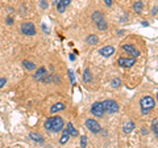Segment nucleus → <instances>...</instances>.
Returning <instances> with one entry per match:
<instances>
[{"label":"nucleus","instance_id":"1","mask_svg":"<svg viewBox=\"0 0 158 148\" xmlns=\"http://www.w3.org/2000/svg\"><path fill=\"white\" fill-rule=\"evenodd\" d=\"M154 100L153 97H149V96H146V97H144L141 100V110L144 114H148L150 110L154 107Z\"/></svg>","mask_w":158,"mask_h":148},{"label":"nucleus","instance_id":"2","mask_svg":"<svg viewBox=\"0 0 158 148\" xmlns=\"http://www.w3.org/2000/svg\"><path fill=\"white\" fill-rule=\"evenodd\" d=\"M103 107H104L105 113H109V114H113V113H116V111L118 110L117 102L113 101V100H105V101L103 102Z\"/></svg>","mask_w":158,"mask_h":148},{"label":"nucleus","instance_id":"3","mask_svg":"<svg viewBox=\"0 0 158 148\" xmlns=\"http://www.w3.org/2000/svg\"><path fill=\"white\" fill-rule=\"evenodd\" d=\"M86 127L91 131V133H94V134L100 133V130H101L100 125H99L98 121H95V119H87V121H86Z\"/></svg>","mask_w":158,"mask_h":148},{"label":"nucleus","instance_id":"4","mask_svg":"<svg viewBox=\"0 0 158 148\" xmlns=\"http://www.w3.org/2000/svg\"><path fill=\"white\" fill-rule=\"evenodd\" d=\"M91 111L95 117H103L104 114V107H103V102H94L92 106H91Z\"/></svg>","mask_w":158,"mask_h":148},{"label":"nucleus","instance_id":"5","mask_svg":"<svg viewBox=\"0 0 158 148\" xmlns=\"http://www.w3.org/2000/svg\"><path fill=\"white\" fill-rule=\"evenodd\" d=\"M21 31L25 35H34L36 34V28L32 22H24L21 25Z\"/></svg>","mask_w":158,"mask_h":148},{"label":"nucleus","instance_id":"6","mask_svg":"<svg viewBox=\"0 0 158 148\" xmlns=\"http://www.w3.org/2000/svg\"><path fill=\"white\" fill-rule=\"evenodd\" d=\"M63 129V119L61 117H53V123H51V131L58 133Z\"/></svg>","mask_w":158,"mask_h":148},{"label":"nucleus","instance_id":"7","mask_svg":"<svg viewBox=\"0 0 158 148\" xmlns=\"http://www.w3.org/2000/svg\"><path fill=\"white\" fill-rule=\"evenodd\" d=\"M118 66L120 67H125V68H129V67H133L134 63H136V59L134 58H118Z\"/></svg>","mask_w":158,"mask_h":148},{"label":"nucleus","instance_id":"8","mask_svg":"<svg viewBox=\"0 0 158 148\" xmlns=\"http://www.w3.org/2000/svg\"><path fill=\"white\" fill-rule=\"evenodd\" d=\"M99 53H100L101 57L109 58V57H112V55L115 54V47L113 46H105V47H103V49H100Z\"/></svg>","mask_w":158,"mask_h":148},{"label":"nucleus","instance_id":"9","mask_svg":"<svg viewBox=\"0 0 158 148\" xmlns=\"http://www.w3.org/2000/svg\"><path fill=\"white\" fill-rule=\"evenodd\" d=\"M122 50L128 51L130 55H133V58H138V57H140V51H138L136 47H133L132 45H124V46H122Z\"/></svg>","mask_w":158,"mask_h":148},{"label":"nucleus","instance_id":"10","mask_svg":"<svg viewBox=\"0 0 158 148\" xmlns=\"http://www.w3.org/2000/svg\"><path fill=\"white\" fill-rule=\"evenodd\" d=\"M70 3H71V0H62L61 3L57 4V11L59 13H63V12L66 11V8L70 5Z\"/></svg>","mask_w":158,"mask_h":148},{"label":"nucleus","instance_id":"11","mask_svg":"<svg viewBox=\"0 0 158 148\" xmlns=\"http://www.w3.org/2000/svg\"><path fill=\"white\" fill-rule=\"evenodd\" d=\"M133 130H134V123H133L132 121L126 122V123H125V126L122 127V131H124L125 134H129V133H132Z\"/></svg>","mask_w":158,"mask_h":148},{"label":"nucleus","instance_id":"12","mask_svg":"<svg viewBox=\"0 0 158 148\" xmlns=\"http://www.w3.org/2000/svg\"><path fill=\"white\" fill-rule=\"evenodd\" d=\"M65 109V104H62V102H58V104H55V105H53L51 106V109H50V111L51 113H57V111H61V110H63Z\"/></svg>","mask_w":158,"mask_h":148},{"label":"nucleus","instance_id":"13","mask_svg":"<svg viewBox=\"0 0 158 148\" xmlns=\"http://www.w3.org/2000/svg\"><path fill=\"white\" fill-rule=\"evenodd\" d=\"M47 74H46V68L45 67H41V68H38V71H37V74L34 75V79H37V80H41L43 76H46Z\"/></svg>","mask_w":158,"mask_h":148},{"label":"nucleus","instance_id":"14","mask_svg":"<svg viewBox=\"0 0 158 148\" xmlns=\"http://www.w3.org/2000/svg\"><path fill=\"white\" fill-rule=\"evenodd\" d=\"M69 138H70V133H69V130H63V134H62V136L61 139H59V143L61 144H65V143H67V140H69Z\"/></svg>","mask_w":158,"mask_h":148},{"label":"nucleus","instance_id":"15","mask_svg":"<svg viewBox=\"0 0 158 148\" xmlns=\"http://www.w3.org/2000/svg\"><path fill=\"white\" fill-rule=\"evenodd\" d=\"M67 130H69V133H70V136H78L79 135L78 130L73 126V123H69V125H67Z\"/></svg>","mask_w":158,"mask_h":148},{"label":"nucleus","instance_id":"16","mask_svg":"<svg viewBox=\"0 0 158 148\" xmlns=\"http://www.w3.org/2000/svg\"><path fill=\"white\" fill-rule=\"evenodd\" d=\"M86 42H87V43H91V45H96V43L99 42V38H98V35L91 34V35H88V37H87Z\"/></svg>","mask_w":158,"mask_h":148},{"label":"nucleus","instance_id":"17","mask_svg":"<svg viewBox=\"0 0 158 148\" xmlns=\"http://www.w3.org/2000/svg\"><path fill=\"white\" fill-rule=\"evenodd\" d=\"M92 20H94L95 22H99V21H101V20H104V16H103L101 12L96 11V12H95V13L92 15Z\"/></svg>","mask_w":158,"mask_h":148},{"label":"nucleus","instance_id":"18","mask_svg":"<svg viewBox=\"0 0 158 148\" xmlns=\"http://www.w3.org/2000/svg\"><path fill=\"white\" fill-rule=\"evenodd\" d=\"M83 80H84V83H90L91 80H92V75H91V71L90 70H86L84 74H83Z\"/></svg>","mask_w":158,"mask_h":148},{"label":"nucleus","instance_id":"19","mask_svg":"<svg viewBox=\"0 0 158 148\" xmlns=\"http://www.w3.org/2000/svg\"><path fill=\"white\" fill-rule=\"evenodd\" d=\"M22 64H24V67H25L26 70H29V71L36 70V64H34V63H32V62H29V61H24Z\"/></svg>","mask_w":158,"mask_h":148},{"label":"nucleus","instance_id":"20","mask_svg":"<svg viewBox=\"0 0 158 148\" xmlns=\"http://www.w3.org/2000/svg\"><path fill=\"white\" fill-rule=\"evenodd\" d=\"M133 8H134V11H136L137 13H140V12L144 9V4H142V2H136V3H134V5H133Z\"/></svg>","mask_w":158,"mask_h":148},{"label":"nucleus","instance_id":"21","mask_svg":"<svg viewBox=\"0 0 158 148\" xmlns=\"http://www.w3.org/2000/svg\"><path fill=\"white\" fill-rule=\"evenodd\" d=\"M30 138L33 139V140L38 142V143H43V138L41 136V135H38V134H34V133H32V134H30Z\"/></svg>","mask_w":158,"mask_h":148},{"label":"nucleus","instance_id":"22","mask_svg":"<svg viewBox=\"0 0 158 148\" xmlns=\"http://www.w3.org/2000/svg\"><path fill=\"white\" fill-rule=\"evenodd\" d=\"M51 123H53V117H50V118L46 119V122H45V129L46 130L51 131Z\"/></svg>","mask_w":158,"mask_h":148},{"label":"nucleus","instance_id":"23","mask_svg":"<svg viewBox=\"0 0 158 148\" xmlns=\"http://www.w3.org/2000/svg\"><path fill=\"white\" fill-rule=\"evenodd\" d=\"M96 25H98V28H99L100 30H105V29H107V22L104 21V20H101V21L96 22Z\"/></svg>","mask_w":158,"mask_h":148},{"label":"nucleus","instance_id":"24","mask_svg":"<svg viewBox=\"0 0 158 148\" xmlns=\"http://www.w3.org/2000/svg\"><path fill=\"white\" fill-rule=\"evenodd\" d=\"M81 146H82V148L87 147V136H84V135L81 136Z\"/></svg>","mask_w":158,"mask_h":148},{"label":"nucleus","instance_id":"25","mask_svg":"<svg viewBox=\"0 0 158 148\" xmlns=\"http://www.w3.org/2000/svg\"><path fill=\"white\" fill-rule=\"evenodd\" d=\"M111 84H112V87H113V88H117V87L121 84V80H120V79H113V80H112V83H111Z\"/></svg>","mask_w":158,"mask_h":148},{"label":"nucleus","instance_id":"26","mask_svg":"<svg viewBox=\"0 0 158 148\" xmlns=\"http://www.w3.org/2000/svg\"><path fill=\"white\" fill-rule=\"evenodd\" d=\"M152 129H153V131H154V134H156L157 136H158V125H157V121H154V122H153Z\"/></svg>","mask_w":158,"mask_h":148},{"label":"nucleus","instance_id":"27","mask_svg":"<svg viewBox=\"0 0 158 148\" xmlns=\"http://www.w3.org/2000/svg\"><path fill=\"white\" fill-rule=\"evenodd\" d=\"M5 83H7V79L5 77H0V89L5 85Z\"/></svg>","mask_w":158,"mask_h":148},{"label":"nucleus","instance_id":"28","mask_svg":"<svg viewBox=\"0 0 158 148\" xmlns=\"http://www.w3.org/2000/svg\"><path fill=\"white\" fill-rule=\"evenodd\" d=\"M40 3H41V5H42L43 9H46V8L49 7V4H47V3L45 2V0H40Z\"/></svg>","mask_w":158,"mask_h":148},{"label":"nucleus","instance_id":"29","mask_svg":"<svg viewBox=\"0 0 158 148\" xmlns=\"http://www.w3.org/2000/svg\"><path fill=\"white\" fill-rule=\"evenodd\" d=\"M7 24H8V25H12V24H13V18H12V17H8V18H7Z\"/></svg>","mask_w":158,"mask_h":148},{"label":"nucleus","instance_id":"30","mask_svg":"<svg viewBox=\"0 0 158 148\" xmlns=\"http://www.w3.org/2000/svg\"><path fill=\"white\" fill-rule=\"evenodd\" d=\"M69 75L71 77V83H74V74H73V71H69Z\"/></svg>","mask_w":158,"mask_h":148},{"label":"nucleus","instance_id":"31","mask_svg":"<svg viewBox=\"0 0 158 148\" xmlns=\"http://www.w3.org/2000/svg\"><path fill=\"white\" fill-rule=\"evenodd\" d=\"M104 3H105L108 7H111V5H112V0H104Z\"/></svg>","mask_w":158,"mask_h":148},{"label":"nucleus","instance_id":"32","mask_svg":"<svg viewBox=\"0 0 158 148\" xmlns=\"http://www.w3.org/2000/svg\"><path fill=\"white\" fill-rule=\"evenodd\" d=\"M157 11H158V8H153V11H152V15H156V13H157Z\"/></svg>","mask_w":158,"mask_h":148},{"label":"nucleus","instance_id":"33","mask_svg":"<svg viewBox=\"0 0 158 148\" xmlns=\"http://www.w3.org/2000/svg\"><path fill=\"white\" fill-rule=\"evenodd\" d=\"M53 2H54V4H58V3H61L62 0H53Z\"/></svg>","mask_w":158,"mask_h":148},{"label":"nucleus","instance_id":"34","mask_svg":"<svg viewBox=\"0 0 158 148\" xmlns=\"http://www.w3.org/2000/svg\"><path fill=\"white\" fill-rule=\"evenodd\" d=\"M157 100H158V93H157Z\"/></svg>","mask_w":158,"mask_h":148},{"label":"nucleus","instance_id":"35","mask_svg":"<svg viewBox=\"0 0 158 148\" xmlns=\"http://www.w3.org/2000/svg\"><path fill=\"white\" fill-rule=\"evenodd\" d=\"M157 125H158V122H157Z\"/></svg>","mask_w":158,"mask_h":148}]
</instances>
